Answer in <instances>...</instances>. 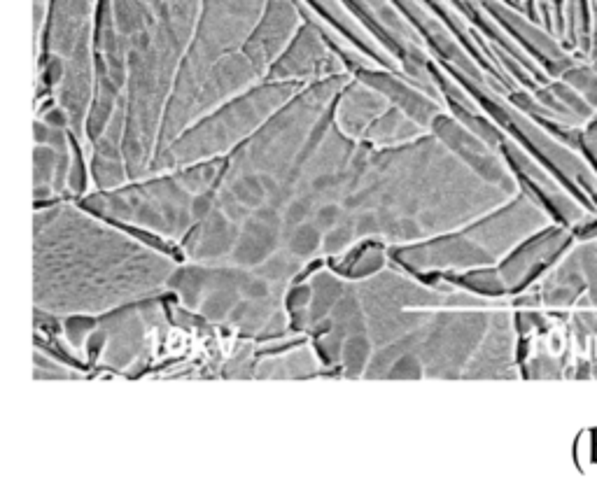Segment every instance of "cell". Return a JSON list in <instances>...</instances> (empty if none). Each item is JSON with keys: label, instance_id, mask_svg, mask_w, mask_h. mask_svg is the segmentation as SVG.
<instances>
[{"label": "cell", "instance_id": "obj_2", "mask_svg": "<svg viewBox=\"0 0 597 487\" xmlns=\"http://www.w3.org/2000/svg\"><path fill=\"white\" fill-rule=\"evenodd\" d=\"M98 0H47L45 21L35 35L40 56H59L63 80L56 89L70 129L84 136L91 94H94V19Z\"/></svg>", "mask_w": 597, "mask_h": 487}, {"label": "cell", "instance_id": "obj_8", "mask_svg": "<svg viewBox=\"0 0 597 487\" xmlns=\"http://www.w3.org/2000/svg\"><path fill=\"white\" fill-rule=\"evenodd\" d=\"M45 7L47 0H33V33L38 35L42 28V21H45Z\"/></svg>", "mask_w": 597, "mask_h": 487}, {"label": "cell", "instance_id": "obj_4", "mask_svg": "<svg viewBox=\"0 0 597 487\" xmlns=\"http://www.w3.org/2000/svg\"><path fill=\"white\" fill-rule=\"evenodd\" d=\"M98 327V317L89 313H70L63 315V336L75 350H82L91 331Z\"/></svg>", "mask_w": 597, "mask_h": 487}, {"label": "cell", "instance_id": "obj_1", "mask_svg": "<svg viewBox=\"0 0 597 487\" xmlns=\"http://www.w3.org/2000/svg\"><path fill=\"white\" fill-rule=\"evenodd\" d=\"M173 259L115 224L70 203L40 206L33 217L35 308L56 315L108 313L159 296Z\"/></svg>", "mask_w": 597, "mask_h": 487}, {"label": "cell", "instance_id": "obj_3", "mask_svg": "<svg viewBox=\"0 0 597 487\" xmlns=\"http://www.w3.org/2000/svg\"><path fill=\"white\" fill-rule=\"evenodd\" d=\"M89 173L96 182L98 192H110V189L124 187L126 182H129L124 159H119V157H105V154H96L94 152V159H91Z\"/></svg>", "mask_w": 597, "mask_h": 487}, {"label": "cell", "instance_id": "obj_7", "mask_svg": "<svg viewBox=\"0 0 597 487\" xmlns=\"http://www.w3.org/2000/svg\"><path fill=\"white\" fill-rule=\"evenodd\" d=\"M73 373H70L66 366H61L56 359H49V355L45 352H35V378H49V380H63V378H70Z\"/></svg>", "mask_w": 597, "mask_h": 487}, {"label": "cell", "instance_id": "obj_6", "mask_svg": "<svg viewBox=\"0 0 597 487\" xmlns=\"http://www.w3.org/2000/svg\"><path fill=\"white\" fill-rule=\"evenodd\" d=\"M68 189L73 194H82L87 189V168H84L82 150L73 145V136H70V171H68Z\"/></svg>", "mask_w": 597, "mask_h": 487}, {"label": "cell", "instance_id": "obj_5", "mask_svg": "<svg viewBox=\"0 0 597 487\" xmlns=\"http://www.w3.org/2000/svg\"><path fill=\"white\" fill-rule=\"evenodd\" d=\"M59 152L49 145H35L33 152V187H52ZM54 189V187H52Z\"/></svg>", "mask_w": 597, "mask_h": 487}]
</instances>
